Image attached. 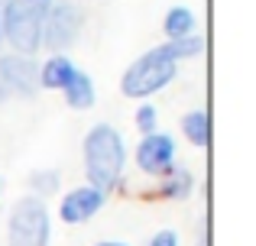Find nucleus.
<instances>
[{
	"instance_id": "obj_16",
	"label": "nucleus",
	"mask_w": 256,
	"mask_h": 246,
	"mask_svg": "<svg viewBox=\"0 0 256 246\" xmlns=\"http://www.w3.org/2000/svg\"><path fill=\"white\" fill-rule=\"evenodd\" d=\"M156 126H159V110H156V104L143 101V104H140V110H136V130L143 133V136H150V133H156Z\"/></svg>"
},
{
	"instance_id": "obj_4",
	"label": "nucleus",
	"mask_w": 256,
	"mask_h": 246,
	"mask_svg": "<svg viewBox=\"0 0 256 246\" xmlns=\"http://www.w3.org/2000/svg\"><path fill=\"white\" fill-rule=\"evenodd\" d=\"M52 240V217L46 201L23 195L13 201L6 217V246H49Z\"/></svg>"
},
{
	"instance_id": "obj_21",
	"label": "nucleus",
	"mask_w": 256,
	"mask_h": 246,
	"mask_svg": "<svg viewBox=\"0 0 256 246\" xmlns=\"http://www.w3.org/2000/svg\"><path fill=\"white\" fill-rule=\"evenodd\" d=\"M0 45H4V36H0Z\"/></svg>"
},
{
	"instance_id": "obj_2",
	"label": "nucleus",
	"mask_w": 256,
	"mask_h": 246,
	"mask_svg": "<svg viewBox=\"0 0 256 246\" xmlns=\"http://www.w3.org/2000/svg\"><path fill=\"white\" fill-rule=\"evenodd\" d=\"M175 75H178V62L169 55L166 42L152 45L133 65H126V71L120 75V94L133 97V101H146L156 91H162L166 84H172Z\"/></svg>"
},
{
	"instance_id": "obj_9",
	"label": "nucleus",
	"mask_w": 256,
	"mask_h": 246,
	"mask_svg": "<svg viewBox=\"0 0 256 246\" xmlns=\"http://www.w3.org/2000/svg\"><path fill=\"white\" fill-rule=\"evenodd\" d=\"M72 75H75V62L68 55H49L46 62H39V88L46 91H62Z\"/></svg>"
},
{
	"instance_id": "obj_6",
	"label": "nucleus",
	"mask_w": 256,
	"mask_h": 246,
	"mask_svg": "<svg viewBox=\"0 0 256 246\" xmlns=\"http://www.w3.org/2000/svg\"><path fill=\"white\" fill-rule=\"evenodd\" d=\"M133 159H136V169L140 172L166 178L175 169V139L169 136V133H159V130L150 133V136H143L136 143Z\"/></svg>"
},
{
	"instance_id": "obj_18",
	"label": "nucleus",
	"mask_w": 256,
	"mask_h": 246,
	"mask_svg": "<svg viewBox=\"0 0 256 246\" xmlns=\"http://www.w3.org/2000/svg\"><path fill=\"white\" fill-rule=\"evenodd\" d=\"M94 246H126V243L124 240H98Z\"/></svg>"
},
{
	"instance_id": "obj_10",
	"label": "nucleus",
	"mask_w": 256,
	"mask_h": 246,
	"mask_svg": "<svg viewBox=\"0 0 256 246\" xmlns=\"http://www.w3.org/2000/svg\"><path fill=\"white\" fill-rule=\"evenodd\" d=\"M62 97H65V104H68L72 110H88V107H94V81H91V75L82 68H75V75L68 78V84L62 88Z\"/></svg>"
},
{
	"instance_id": "obj_12",
	"label": "nucleus",
	"mask_w": 256,
	"mask_h": 246,
	"mask_svg": "<svg viewBox=\"0 0 256 246\" xmlns=\"http://www.w3.org/2000/svg\"><path fill=\"white\" fill-rule=\"evenodd\" d=\"M194 26H198V16H194L192 6H172L162 19V32L172 39H185V36H194Z\"/></svg>"
},
{
	"instance_id": "obj_8",
	"label": "nucleus",
	"mask_w": 256,
	"mask_h": 246,
	"mask_svg": "<svg viewBox=\"0 0 256 246\" xmlns=\"http://www.w3.org/2000/svg\"><path fill=\"white\" fill-rule=\"evenodd\" d=\"M104 204H107L104 191L91 188V185H78V188H72V191L62 195V201H58V221L72 224V227H75V224H88Z\"/></svg>"
},
{
	"instance_id": "obj_14",
	"label": "nucleus",
	"mask_w": 256,
	"mask_h": 246,
	"mask_svg": "<svg viewBox=\"0 0 256 246\" xmlns=\"http://www.w3.org/2000/svg\"><path fill=\"white\" fill-rule=\"evenodd\" d=\"M58 188H62L58 169H36L30 175V191H32V198H39V201H42L46 195H58Z\"/></svg>"
},
{
	"instance_id": "obj_15",
	"label": "nucleus",
	"mask_w": 256,
	"mask_h": 246,
	"mask_svg": "<svg viewBox=\"0 0 256 246\" xmlns=\"http://www.w3.org/2000/svg\"><path fill=\"white\" fill-rule=\"evenodd\" d=\"M166 49H169V55L175 62H182V58H194L204 52V36H185V39H172V42H166Z\"/></svg>"
},
{
	"instance_id": "obj_19",
	"label": "nucleus",
	"mask_w": 256,
	"mask_h": 246,
	"mask_svg": "<svg viewBox=\"0 0 256 246\" xmlns=\"http://www.w3.org/2000/svg\"><path fill=\"white\" fill-rule=\"evenodd\" d=\"M6 97H10V91H6V88H4V84H0V104H4V101H6Z\"/></svg>"
},
{
	"instance_id": "obj_22",
	"label": "nucleus",
	"mask_w": 256,
	"mask_h": 246,
	"mask_svg": "<svg viewBox=\"0 0 256 246\" xmlns=\"http://www.w3.org/2000/svg\"><path fill=\"white\" fill-rule=\"evenodd\" d=\"M0 3H4V0H0Z\"/></svg>"
},
{
	"instance_id": "obj_13",
	"label": "nucleus",
	"mask_w": 256,
	"mask_h": 246,
	"mask_svg": "<svg viewBox=\"0 0 256 246\" xmlns=\"http://www.w3.org/2000/svg\"><path fill=\"white\" fill-rule=\"evenodd\" d=\"M192 188H194V175L188 169H172L169 175L162 178L159 185V198H169V201H185L192 198Z\"/></svg>"
},
{
	"instance_id": "obj_7",
	"label": "nucleus",
	"mask_w": 256,
	"mask_h": 246,
	"mask_svg": "<svg viewBox=\"0 0 256 246\" xmlns=\"http://www.w3.org/2000/svg\"><path fill=\"white\" fill-rule=\"evenodd\" d=\"M0 84L10 94H20V97H30L32 101L39 94V62L30 55L4 52L0 55Z\"/></svg>"
},
{
	"instance_id": "obj_3",
	"label": "nucleus",
	"mask_w": 256,
	"mask_h": 246,
	"mask_svg": "<svg viewBox=\"0 0 256 246\" xmlns=\"http://www.w3.org/2000/svg\"><path fill=\"white\" fill-rule=\"evenodd\" d=\"M42 16L46 6L26 0H4L0 3V36L13 55H36L42 49Z\"/></svg>"
},
{
	"instance_id": "obj_11",
	"label": "nucleus",
	"mask_w": 256,
	"mask_h": 246,
	"mask_svg": "<svg viewBox=\"0 0 256 246\" xmlns=\"http://www.w3.org/2000/svg\"><path fill=\"white\" fill-rule=\"evenodd\" d=\"M182 133H185V139L192 146H198V149H204L208 143H211V114L208 110H188L185 117H182Z\"/></svg>"
},
{
	"instance_id": "obj_1",
	"label": "nucleus",
	"mask_w": 256,
	"mask_h": 246,
	"mask_svg": "<svg viewBox=\"0 0 256 246\" xmlns=\"http://www.w3.org/2000/svg\"><path fill=\"white\" fill-rule=\"evenodd\" d=\"M82 159H84V175H88L91 188L104 191V195L120 188L124 165H126V146L114 123H94L84 133Z\"/></svg>"
},
{
	"instance_id": "obj_17",
	"label": "nucleus",
	"mask_w": 256,
	"mask_h": 246,
	"mask_svg": "<svg viewBox=\"0 0 256 246\" xmlns=\"http://www.w3.org/2000/svg\"><path fill=\"white\" fill-rule=\"evenodd\" d=\"M146 246H178V234H175V230H156V234L150 237V243Z\"/></svg>"
},
{
	"instance_id": "obj_5",
	"label": "nucleus",
	"mask_w": 256,
	"mask_h": 246,
	"mask_svg": "<svg viewBox=\"0 0 256 246\" xmlns=\"http://www.w3.org/2000/svg\"><path fill=\"white\" fill-rule=\"evenodd\" d=\"M84 29V10L72 0H52L42 16V45L52 55H65L68 45L78 42Z\"/></svg>"
},
{
	"instance_id": "obj_20",
	"label": "nucleus",
	"mask_w": 256,
	"mask_h": 246,
	"mask_svg": "<svg viewBox=\"0 0 256 246\" xmlns=\"http://www.w3.org/2000/svg\"><path fill=\"white\" fill-rule=\"evenodd\" d=\"M26 3H36V6H49L52 0H26Z\"/></svg>"
}]
</instances>
